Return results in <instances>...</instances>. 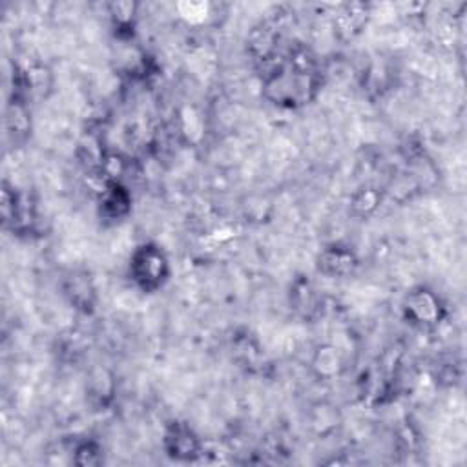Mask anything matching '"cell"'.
<instances>
[{"label":"cell","instance_id":"5b68a950","mask_svg":"<svg viewBox=\"0 0 467 467\" xmlns=\"http://www.w3.org/2000/svg\"><path fill=\"white\" fill-rule=\"evenodd\" d=\"M162 449L175 462H193L202 454V441L188 423L173 420L164 427Z\"/></svg>","mask_w":467,"mask_h":467},{"label":"cell","instance_id":"8fae6325","mask_svg":"<svg viewBox=\"0 0 467 467\" xmlns=\"http://www.w3.org/2000/svg\"><path fill=\"white\" fill-rule=\"evenodd\" d=\"M31 113H29V102L22 99H9L7 113H5V124L7 133L13 137V140H24L27 133L31 131Z\"/></svg>","mask_w":467,"mask_h":467},{"label":"cell","instance_id":"52a82bcc","mask_svg":"<svg viewBox=\"0 0 467 467\" xmlns=\"http://www.w3.org/2000/svg\"><path fill=\"white\" fill-rule=\"evenodd\" d=\"M131 212V193L122 181H106L99 199V213L104 221H122Z\"/></svg>","mask_w":467,"mask_h":467},{"label":"cell","instance_id":"3957f363","mask_svg":"<svg viewBox=\"0 0 467 467\" xmlns=\"http://www.w3.org/2000/svg\"><path fill=\"white\" fill-rule=\"evenodd\" d=\"M401 310L407 323L420 330H432L440 327L447 316V306L438 292L425 285H418L405 294Z\"/></svg>","mask_w":467,"mask_h":467},{"label":"cell","instance_id":"ba28073f","mask_svg":"<svg viewBox=\"0 0 467 467\" xmlns=\"http://www.w3.org/2000/svg\"><path fill=\"white\" fill-rule=\"evenodd\" d=\"M358 265L356 254L339 243L325 246L317 255V270L328 277H347L356 272Z\"/></svg>","mask_w":467,"mask_h":467},{"label":"cell","instance_id":"6da1fadb","mask_svg":"<svg viewBox=\"0 0 467 467\" xmlns=\"http://www.w3.org/2000/svg\"><path fill=\"white\" fill-rule=\"evenodd\" d=\"M261 86L265 99L274 106L296 109L316 99L321 89V73L314 57L296 47L263 62Z\"/></svg>","mask_w":467,"mask_h":467},{"label":"cell","instance_id":"5bb4252c","mask_svg":"<svg viewBox=\"0 0 467 467\" xmlns=\"http://www.w3.org/2000/svg\"><path fill=\"white\" fill-rule=\"evenodd\" d=\"M317 367H319V374L323 376H330L334 372L339 370L341 367V359H339V354L336 352V348H319V354H317V359L314 361Z\"/></svg>","mask_w":467,"mask_h":467},{"label":"cell","instance_id":"7c38bea8","mask_svg":"<svg viewBox=\"0 0 467 467\" xmlns=\"http://www.w3.org/2000/svg\"><path fill=\"white\" fill-rule=\"evenodd\" d=\"M381 202V192L374 186L359 188L350 199V210L358 217H368Z\"/></svg>","mask_w":467,"mask_h":467},{"label":"cell","instance_id":"7a4b0ae2","mask_svg":"<svg viewBox=\"0 0 467 467\" xmlns=\"http://www.w3.org/2000/svg\"><path fill=\"white\" fill-rule=\"evenodd\" d=\"M131 283L144 294L161 290L171 274L170 259L157 243H140L133 248L128 263Z\"/></svg>","mask_w":467,"mask_h":467},{"label":"cell","instance_id":"277c9868","mask_svg":"<svg viewBox=\"0 0 467 467\" xmlns=\"http://www.w3.org/2000/svg\"><path fill=\"white\" fill-rule=\"evenodd\" d=\"M2 219L4 226L15 234H27L36 223V210L29 195L11 188L7 182L2 186Z\"/></svg>","mask_w":467,"mask_h":467},{"label":"cell","instance_id":"30bf717a","mask_svg":"<svg viewBox=\"0 0 467 467\" xmlns=\"http://www.w3.org/2000/svg\"><path fill=\"white\" fill-rule=\"evenodd\" d=\"M64 294L77 310L84 314H91L95 310L97 290L93 286L89 274L71 272L64 281Z\"/></svg>","mask_w":467,"mask_h":467},{"label":"cell","instance_id":"8992f818","mask_svg":"<svg viewBox=\"0 0 467 467\" xmlns=\"http://www.w3.org/2000/svg\"><path fill=\"white\" fill-rule=\"evenodd\" d=\"M323 297L308 275H297L288 288V306L303 321H312L319 316Z\"/></svg>","mask_w":467,"mask_h":467},{"label":"cell","instance_id":"4fadbf2b","mask_svg":"<svg viewBox=\"0 0 467 467\" xmlns=\"http://www.w3.org/2000/svg\"><path fill=\"white\" fill-rule=\"evenodd\" d=\"M71 460L77 465H99L102 463V447L97 440H78L71 449Z\"/></svg>","mask_w":467,"mask_h":467},{"label":"cell","instance_id":"9c48e42d","mask_svg":"<svg viewBox=\"0 0 467 467\" xmlns=\"http://www.w3.org/2000/svg\"><path fill=\"white\" fill-rule=\"evenodd\" d=\"M368 5L367 4H343L334 15V31L341 40L356 38L368 22Z\"/></svg>","mask_w":467,"mask_h":467}]
</instances>
